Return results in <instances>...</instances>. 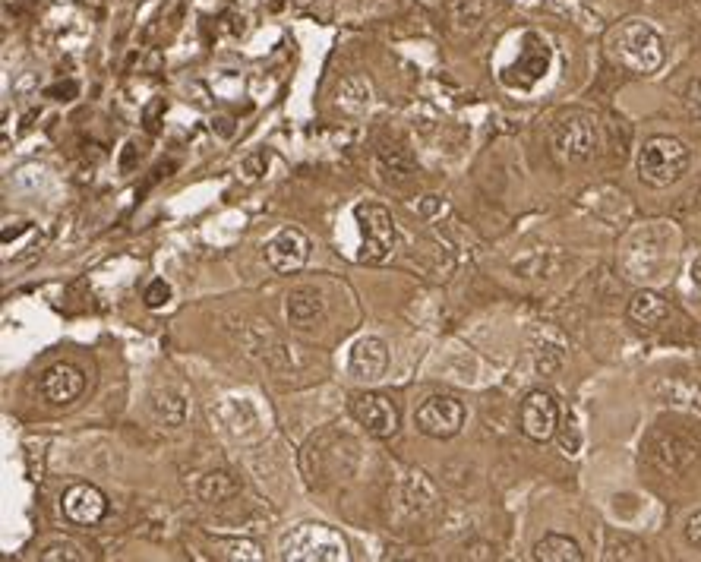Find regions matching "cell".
Instances as JSON below:
<instances>
[{
  "instance_id": "obj_1",
  "label": "cell",
  "mask_w": 701,
  "mask_h": 562,
  "mask_svg": "<svg viewBox=\"0 0 701 562\" xmlns=\"http://www.w3.org/2000/svg\"><path fill=\"white\" fill-rule=\"evenodd\" d=\"M607 45L619 64L638 76L657 73L667 60L664 38H660V32L654 26H648L645 19H626V23H619L610 32Z\"/></svg>"
},
{
  "instance_id": "obj_2",
  "label": "cell",
  "mask_w": 701,
  "mask_h": 562,
  "mask_svg": "<svg viewBox=\"0 0 701 562\" xmlns=\"http://www.w3.org/2000/svg\"><path fill=\"white\" fill-rule=\"evenodd\" d=\"M692 165V152L683 139L676 136H651L648 143L638 152V180L651 190H664L673 187L679 177H683Z\"/></svg>"
},
{
  "instance_id": "obj_3",
  "label": "cell",
  "mask_w": 701,
  "mask_h": 562,
  "mask_svg": "<svg viewBox=\"0 0 701 562\" xmlns=\"http://www.w3.org/2000/svg\"><path fill=\"white\" fill-rule=\"evenodd\" d=\"M278 556L285 562H345L348 544L345 537L332 531L329 525H297L291 528L282 544H278Z\"/></svg>"
},
{
  "instance_id": "obj_4",
  "label": "cell",
  "mask_w": 701,
  "mask_h": 562,
  "mask_svg": "<svg viewBox=\"0 0 701 562\" xmlns=\"http://www.w3.org/2000/svg\"><path fill=\"white\" fill-rule=\"evenodd\" d=\"M600 143L597 120L588 111H569L553 124L550 130V146L553 155L566 165H585L594 158Z\"/></svg>"
},
{
  "instance_id": "obj_5",
  "label": "cell",
  "mask_w": 701,
  "mask_h": 562,
  "mask_svg": "<svg viewBox=\"0 0 701 562\" xmlns=\"http://www.w3.org/2000/svg\"><path fill=\"white\" fill-rule=\"evenodd\" d=\"M357 225H360V263H383V259L392 253L395 247V222L392 215L376 206V203H364L354 209Z\"/></svg>"
},
{
  "instance_id": "obj_6",
  "label": "cell",
  "mask_w": 701,
  "mask_h": 562,
  "mask_svg": "<svg viewBox=\"0 0 701 562\" xmlns=\"http://www.w3.org/2000/svg\"><path fill=\"white\" fill-rule=\"evenodd\" d=\"M414 424L430 439H452L465 424V405L452 395H433L417 408Z\"/></svg>"
},
{
  "instance_id": "obj_7",
  "label": "cell",
  "mask_w": 701,
  "mask_h": 562,
  "mask_svg": "<svg viewBox=\"0 0 701 562\" xmlns=\"http://www.w3.org/2000/svg\"><path fill=\"white\" fill-rule=\"evenodd\" d=\"M559 424H563V411L550 392L537 389L522 401V433L534 443H550L559 433Z\"/></svg>"
},
{
  "instance_id": "obj_8",
  "label": "cell",
  "mask_w": 701,
  "mask_h": 562,
  "mask_svg": "<svg viewBox=\"0 0 701 562\" xmlns=\"http://www.w3.org/2000/svg\"><path fill=\"white\" fill-rule=\"evenodd\" d=\"M307 256H310V240L297 228H282L275 237L266 240V263L278 275H291L297 269H304Z\"/></svg>"
},
{
  "instance_id": "obj_9",
  "label": "cell",
  "mask_w": 701,
  "mask_h": 562,
  "mask_svg": "<svg viewBox=\"0 0 701 562\" xmlns=\"http://www.w3.org/2000/svg\"><path fill=\"white\" fill-rule=\"evenodd\" d=\"M351 411L357 417V424L364 427L370 436H376V439H389L398 430V408L392 405L386 395H376V392L357 395Z\"/></svg>"
},
{
  "instance_id": "obj_10",
  "label": "cell",
  "mask_w": 701,
  "mask_h": 562,
  "mask_svg": "<svg viewBox=\"0 0 701 562\" xmlns=\"http://www.w3.org/2000/svg\"><path fill=\"white\" fill-rule=\"evenodd\" d=\"M86 389V373L73 367V364H54L42 373V383H38V392L48 401V405H73V401L83 395Z\"/></svg>"
},
{
  "instance_id": "obj_11",
  "label": "cell",
  "mask_w": 701,
  "mask_h": 562,
  "mask_svg": "<svg viewBox=\"0 0 701 562\" xmlns=\"http://www.w3.org/2000/svg\"><path fill=\"white\" fill-rule=\"evenodd\" d=\"M386 367H389V348L383 338L367 335L354 341L351 360H348V370L354 379H360V383H376V379H383Z\"/></svg>"
},
{
  "instance_id": "obj_12",
  "label": "cell",
  "mask_w": 701,
  "mask_h": 562,
  "mask_svg": "<svg viewBox=\"0 0 701 562\" xmlns=\"http://www.w3.org/2000/svg\"><path fill=\"white\" fill-rule=\"evenodd\" d=\"M60 509H64V515L73 525H98L108 512V499L92 484H76L60 499Z\"/></svg>"
},
{
  "instance_id": "obj_13",
  "label": "cell",
  "mask_w": 701,
  "mask_h": 562,
  "mask_svg": "<svg viewBox=\"0 0 701 562\" xmlns=\"http://www.w3.org/2000/svg\"><path fill=\"white\" fill-rule=\"evenodd\" d=\"M651 458H654L657 468H664L670 474H683L698 458V449H695V443H689V439H683L679 433H654Z\"/></svg>"
},
{
  "instance_id": "obj_14",
  "label": "cell",
  "mask_w": 701,
  "mask_h": 562,
  "mask_svg": "<svg viewBox=\"0 0 701 562\" xmlns=\"http://www.w3.org/2000/svg\"><path fill=\"white\" fill-rule=\"evenodd\" d=\"M215 417L225 424L228 436L240 439V443H250V439H259V433H263L259 414L247 398H225L222 405H218Z\"/></svg>"
},
{
  "instance_id": "obj_15",
  "label": "cell",
  "mask_w": 701,
  "mask_h": 562,
  "mask_svg": "<svg viewBox=\"0 0 701 562\" xmlns=\"http://www.w3.org/2000/svg\"><path fill=\"white\" fill-rule=\"evenodd\" d=\"M285 313H288V323L294 329H310L326 316V297L316 288H297L288 294Z\"/></svg>"
},
{
  "instance_id": "obj_16",
  "label": "cell",
  "mask_w": 701,
  "mask_h": 562,
  "mask_svg": "<svg viewBox=\"0 0 701 562\" xmlns=\"http://www.w3.org/2000/svg\"><path fill=\"white\" fill-rule=\"evenodd\" d=\"M629 319L638 329H660L670 319V304L657 291H638L629 300Z\"/></svg>"
},
{
  "instance_id": "obj_17",
  "label": "cell",
  "mask_w": 701,
  "mask_h": 562,
  "mask_svg": "<svg viewBox=\"0 0 701 562\" xmlns=\"http://www.w3.org/2000/svg\"><path fill=\"white\" fill-rule=\"evenodd\" d=\"M531 357H534L537 373H544V376L556 373L559 367H563V360H566V345H563V338L553 335L550 329H544V332L537 329V332H534V338H531Z\"/></svg>"
},
{
  "instance_id": "obj_18",
  "label": "cell",
  "mask_w": 701,
  "mask_h": 562,
  "mask_svg": "<svg viewBox=\"0 0 701 562\" xmlns=\"http://www.w3.org/2000/svg\"><path fill=\"white\" fill-rule=\"evenodd\" d=\"M149 408H152V417L158 420L162 427L174 430L187 420L190 408H187V398L180 395L177 389H155L149 395Z\"/></svg>"
},
{
  "instance_id": "obj_19",
  "label": "cell",
  "mask_w": 701,
  "mask_h": 562,
  "mask_svg": "<svg viewBox=\"0 0 701 562\" xmlns=\"http://www.w3.org/2000/svg\"><path fill=\"white\" fill-rule=\"evenodd\" d=\"M537 562H582L585 553L582 547H578V540L566 537V534H547L540 537L534 544V553H531Z\"/></svg>"
},
{
  "instance_id": "obj_20",
  "label": "cell",
  "mask_w": 701,
  "mask_h": 562,
  "mask_svg": "<svg viewBox=\"0 0 701 562\" xmlns=\"http://www.w3.org/2000/svg\"><path fill=\"white\" fill-rule=\"evenodd\" d=\"M335 105L345 114H364L373 105V86L367 76H348L335 92Z\"/></svg>"
},
{
  "instance_id": "obj_21",
  "label": "cell",
  "mask_w": 701,
  "mask_h": 562,
  "mask_svg": "<svg viewBox=\"0 0 701 562\" xmlns=\"http://www.w3.org/2000/svg\"><path fill=\"white\" fill-rule=\"evenodd\" d=\"M237 480L225 471H209L199 477V484H196V496L203 499V503H225V499H231L237 493Z\"/></svg>"
},
{
  "instance_id": "obj_22",
  "label": "cell",
  "mask_w": 701,
  "mask_h": 562,
  "mask_svg": "<svg viewBox=\"0 0 701 562\" xmlns=\"http://www.w3.org/2000/svg\"><path fill=\"white\" fill-rule=\"evenodd\" d=\"M604 559L610 562H632V559H645V544L632 534L623 531H610L604 540Z\"/></svg>"
},
{
  "instance_id": "obj_23",
  "label": "cell",
  "mask_w": 701,
  "mask_h": 562,
  "mask_svg": "<svg viewBox=\"0 0 701 562\" xmlns=\"http://www.w3.org/2000/svg\"><path fill=\"white\" fill-rule=\"evenodd\" d=\"M215 556L218 559H240V562H259L263 550L253 540H215Z\"/></svg>"
},
{
  "instance_id": "obj_24",
  "label": "cell",
  "mask_w": 701,
  "mask_h": 562,
  "mask_svg": "<svg viewBox=\"0 0 701 562\" xmlns=\"http://www.w3.org/2000/svg\"><path fill=\"white\" fill-rule=\"evenodd\" d=\"M556 439H559V446H563V452H566V455H578V449H582V430L575 427V420H572V417L566 420V427L559 424Z\"/></svg>"
},
{
  "instance_id": "obj_25",
  "label": "cell",
  "mask_w": 701,
  "mask_h": 562,
  "mask_svg": "<svg viewBox=\"0 0 701 562\" xmlns=\"http://www.w3.org/2000/svg\"><path fill=\"white\" fill-rule=\"evenodd\" d=\"M42 559H45V562H57V559L83 562V559H86V553L79 550L76 544H70V540H64V544H51V547H45V550H42Z\"/></svg>"
},
{
  "instance_id": "obj_26",
  "label": "cell",
  "mask_w": 701,
  "mask_h": 562,
  "mask_svg": "<svg viewBox=\"0 0 701 562\" xmlns=\"http://www.w3.org/2000/svg\"><path fill=\"white\" fill-rule=\"evenodd\" d=\"M143 300H146V307L149 310H158V307H165L168 300H171V285L165 278H155L152 285L146 288V294H143Z\"/></svg>"
},
{
  "instance_id": "obj_27",
  "label": "cell",
  "mask_w": 701,
  "mask_h": 562,
  "mask_svg": "<svg viewBox=\"0 0 701 562\" xmlns=\"http://www.w3.org/2000/svg\"><path fill=\"white\" fill-rule=\"evenodd\" d=\"M266 168H269V158L263 152H253V155L244 158V162H240V174H244L247 180H259L266 174Z\"/></svg>"
},
{
  "instance_id": "obj_28",
  "label": "cell",
  "mask_w": 701,
  "mask_h": 562,
  "mask_svg": "<svg viewBox=\"0 0 701 562\" xmlns=\"http://www.w3.org/2000/svg\"><path fill=\"white\" fill-rule=\"evenodd\" d=\"M683 105H686L689 117L701 120V76H698V79H692V83L686 86V92H683Z\"/></svg>"
},
{
  "instance_id": "obj_29",
  "label": "cell",
  "mask_w": 701,
  "mask_h": 562,
  "mask_svg": "<svg viewBox=\"0 0 701 562\" xmlns=\"http://www.w3.org/2000/svg\"><path fill=\"white\" fill-rule=\"evenodd\" d=\"M686 540L695 550H701V509L686 521Z\"/></svg>"
},
{
  "instance_id": "obj_30",
  "label": "cell",
  "mask_w": 701,
  "mask_h": 562,
  "mask_svg": "<svg viewBox=\"0 0 701 562\" xmlns=\"http://www.w3.org/2000/svg\"><path fill=\"white\" fill-rule=\"evenodd\" d=\"M468 556H471V559H490L493 553H490V547H484V544H474V547H468Z\"/></svg>"
},
{
  "instance_id": "obj_31",
  "label": "cell",
  "mask_w": 701,
  "mask_h": 562,
  "mask_svg": "<svg viewBox=\"0 0 701 562\" xmlns=\"http://www.w3.org/2000/svg\"><path fill=\"white\" fill-rule=\"evenodd\" d=\"M689 275H692V281H695V288L701 291V256H695V259H692V269H689Z\"/></svg>"
},
{
  "instance_id": "obj_32",
  "label": "cell",
  "mask_w": 701,
  "mask_h": 562,
  "mask_svg": "<svg viewBox=\"0 0 701 562\" xmlns=\"http://www.w3.org/2000/svg\"><path fill=\"white\" fill-rule=\"evenodd\" d=\"M654 4H676V0H654Z\"/></svg>"
}]
</instances>
